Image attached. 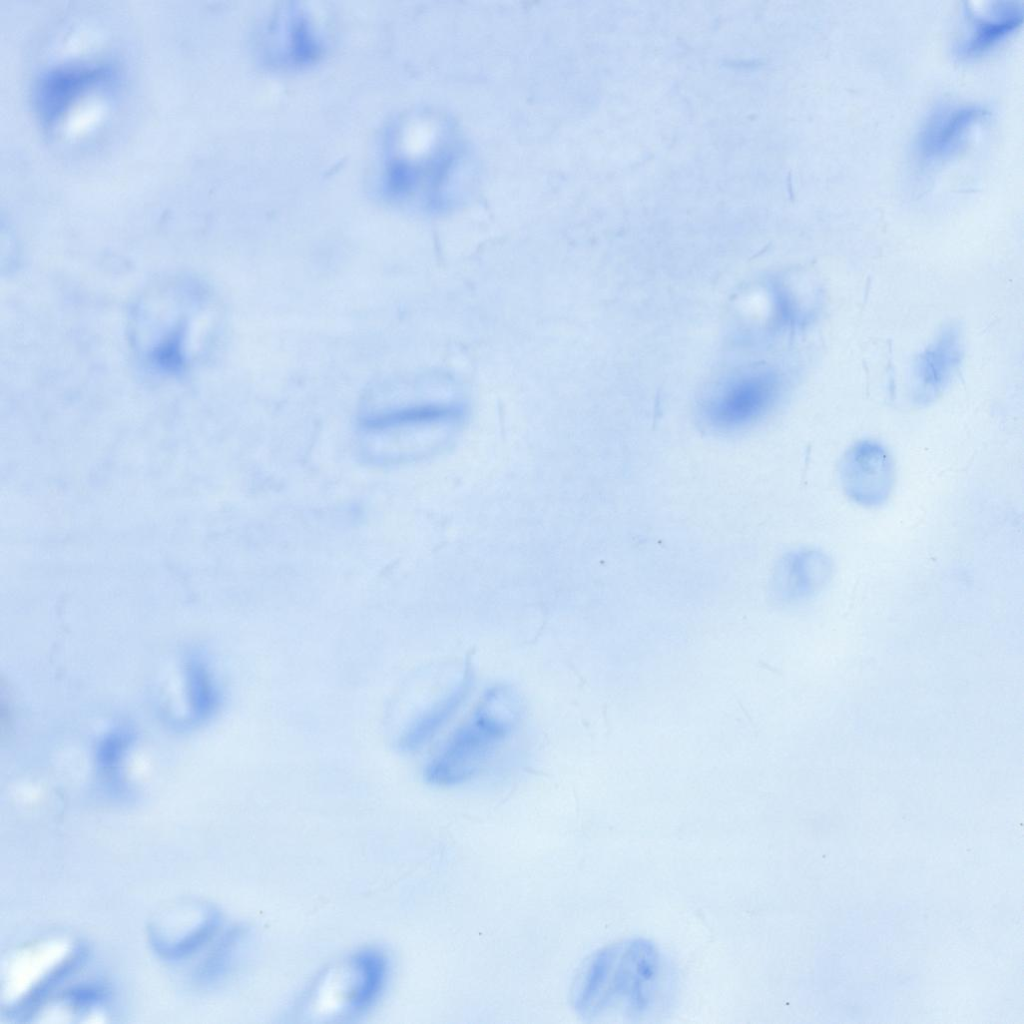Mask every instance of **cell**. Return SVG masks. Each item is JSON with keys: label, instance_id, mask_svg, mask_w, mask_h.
Segmentation results:
<instances>
[{"label": "cell", "instance_id": "6da1fadb", "mask_svg": "<svg viewBox=\"0 0 1024 1024\" xmlns=\"http://www.w3.org/2000/svg\"><path fill=\"white\" fill-rule=\"evenodd\" d=\"M668 966L652 942L637 938L597 952L579 972L572 1004L582 1016H645L666 992Z\"/></svg>", "mask_w": 1024, "mask_h": 1024}, {"label": "cell", "instance_id": "7a4b0ae2", "mask_svg": "<svg viewBox=\"0 0 1024 1024\" xmlns=\"http://www.w3.org/2000/svg\"><path fill=\"white\" fill-rule=\"evenodd\" d=\"M390 143L385 185L398 197L437 205L459 188L467 172V150L447 120H425Z\"/></svg>", "mask_w": 1024, "mask_h": 1024}, {"label": "cell", "instance_id": "3957f363", "mask_svg": "<svg viewBox=\"0 0 1024 1024\" xmlns=\"http://www.w3.org/2000/svg\"><path fill=\"white\" fill-rule=\"evenodd\" d=\"M517 720L518 702L512 691L505 686L490 688L428 762L425 779L438 786L472 779L508 738Z\"/></svg>", "mask_w": 1024, "mask_h": 1024}, {"label": "cell", "instance_id": "277c9868", "mask_svg": "<svg viewBox=\"0 0 1024 1024\" xmlns=\"http://www.w3.org/2000/svg\"><path fill=\"white\" fill-rule=\"evenodd\" d=\"M387 974L388 962L380 951L356 952L311 987L304 1000L306 1015L333 1020L363 1013L383 990Z\"/></svg>", "mask_w": 1024, "mask_h": 1024}, {"label": "cell", "instance_id": "5b68a950", "mask_svg": "<svg viewBox=\"0 0 1024 1024\" xmlns=\"http://www.w3.org/2000/svg\"><path fill=\"white\" fill-rule=\"evenodd\" d=\"M845 495L864 507H877L889 498L895 483V468L888 450L875 440H861L844 453L839 468Z\"/></svg>", "mask_w": 1024, "mask_h": 1024}, {"label": "cell", "instance_id": "8992f818", "mask_svg": "<svg viewBox=\"0 0 1024 1024\" xmlns=\"http://www.w3.org/2000/svg\"><path fill=\"white\" fill-rule=\"evenodd\" d=\"M219 920L218 911L209 904L192 901L170 906L151 921L150 942L162 957H185L214 935Z\"/></svg>", "mask_w": 1024, "mask_h": 1024}, {"label": "cell", "instance_id": "52a82bcc", "mask_svg": "<svg viewBox=\"0 0 1024 1024\" xmlns=\"http://www.w3.org/2000/svg\"><path fill=\"white\" fill-rule=\"evenodd\" d=\"M777 384L770 373H749L727 383L708 401L709 422L720 429H735L761 416L773 403Z\"/></svg>", "mask_w": 1024, "mask_h": 1024}, {"label": "cell", "instance_id": "ba28073f", "mask_svg": "<svg viewBox=\"0 0 1024 1024\" xmlns=\"http://www.w3.org/2000/svg\"><path fill=\"white\" fill-rule=\"evenodd\" d=\"M973 104H948L930 114L917 138V153L926 163L942 161L956 152L984 117Z\"/></svg>", "mask_w": 1024, "mask_h": 1024}, {"label": "cell", "instance_id": "9c48e42d", "mask_svg": "<svg viewBox=\"0 0 1024 1024\" xmlns=\"http://www.w3.org/2000/svg\"><path fill=\"white\" fill-rule=\"evenodd\" d=\"M962 357V338L957 326H947L918 356L914 369V401L927 404L950 383Z\"/></svg>", "mask_w": 1024, "mask_h": 1024}, {"label": "cell", "instance_id": "30bf717a", "mask_svg": "<svg viewBox=\"0 0 1024 1024\" xmlns=\"http://www.w3.org/2000/svg\"><path fill=\"white\" fill-rule=\"evenodd\" d=\"M269 49L277 63L301 65L314 60L321 51L320 40L309 15L302 8L280 9L271 19Z\"/></svg>", "mask_w": 1024, "mask_h": 1024}, {"label": "cell", "instance_id": "8fae6325", "mask_svg": "<svg viewBox=\"0 0 1024 1024\" xmlns=\"http://www.w3.org/2000/svg\"><path fill=\"white\" fill-rule=\"evenodd\" d=\"M970 27L959 46L962 56H975L992 48L1023 20V9L1016 2L985 3L968 7Z\"/></svg>", "mask_w": 1024, "mask_h": 1024}, {"label": "cell", "instance_id": "7c38bea8", "mask_svg": "<svg viewBox=\"0 0 1024 1024\" xmlns=\"http://www.w3.org/2000/svg\"><path fill=\"white\" fill-rule=\"evenodd\" d=\"M469 687L470 674L467 670L449 694L427 709L405 730L398 742L399 749L405 752L413 751L428 741L457 710L465 699Z\"/></svg>", "mask_w": 1024, "mask_h": 1024}, {"label": "cell", "instance_id": "4fadbf2b", "mask_svg": "<svg viewBox=\"0 0 1024 1024\" xmlns=\"http://www.w3.org/2000/svg\"><path fill=\"white\" fill-rule=\"evenodd\" d=\"M784 580L792 592L800 595L813 593L823 587L832 576V562L821 551L804 549L787 559Z\"/></svg>", "mask_w": 1024, "mask_h": 1024}]
</instances>
